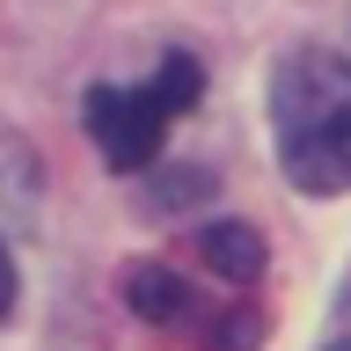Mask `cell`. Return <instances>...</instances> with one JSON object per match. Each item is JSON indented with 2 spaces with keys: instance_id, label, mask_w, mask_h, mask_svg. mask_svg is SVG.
I'll return each mask as SVG.
<instances>
[{
  "instance_id": "cell-1",
  "label": "cell",
  "mask_w": 351,
  "mask_h": 351,
  "mask_svg": "<svg viewBox=\"0 0 351 351\" xmlns=\"http://www.w3.org/2000/svg\"><path fill=\"white\" fill-rule=\"evenodd\" d=\"M271 132H278V169L293 191L337 197L351 191V59L300 44L271 73Z\"/></svg>"
},
{
  "instance_id": "cell-2",
  "label": "cell",
  "mask_w": 351,
  "mask_h": 351,
  "mask_svg": "<svg viewBox=\"0 0 351 351\" xmlns=\"http://www.w3.org/2000/svg\"><path fill=\"white\" fill-rule=\"evenodd\" d=\"M197 88H205V73H197L191 51H169L147 81L95 88L88 95V139H95V154H103L110 169H147L154 154H161V132L197 103Z\"/></svg>"
},
{
  "instance_id": "cell-3",
  "label": "cell",
  "mask_w": 351,
  "mask_h": 351,
  "mask_svg": "<svg viewBox=\"0 0 351 351\" xmlns=\"http://www.w3.org/2000/svg\"><path fill=\"white\" fill-rule=\"evenodd\" d=\"M191 249H197V263H205L213 278H227V285H249V278L263 271V234H256V227H241V219L205 227Z\"/></svg>"
},
{
  "instance_id": "cell-4",
  "label": "cell",
  "mask_w": 351,
  "mask_h": 351,
  "mask_svg": "<svg viewBox=\"0 0 351 351\" xmlns=\"http://www.w3.org/2000/svg\"><path fill=\"white\" fill-rule=\"evenodd\" d=\"M8 307H15V256H8V241H0V322H8Z\"/></svg>"
},
{
  "instance_id": "cell-5",
  "label": "cell",
  "mask_w": 351,
  "mask_h": 351,
  "mask_svg": "<svg viewBox=\"0 0 351 351\" xmlns=\"http://www.w3.org/2000/svg\"><path fill=\"white\" fill-rule=\"evenodd\" d=\"M329 351H351V344H329Z\"/></svg>"
}]
</instances>
